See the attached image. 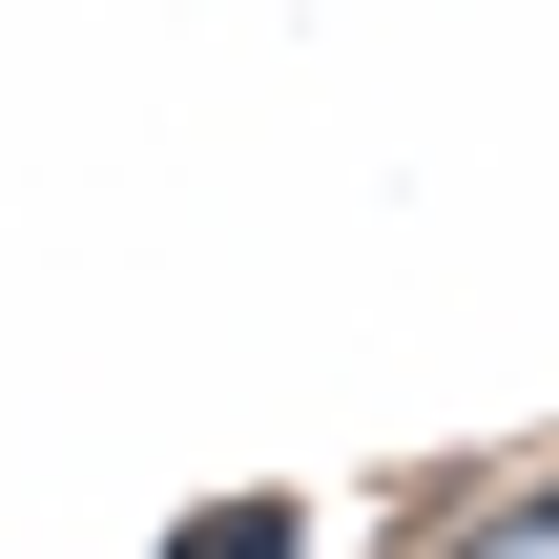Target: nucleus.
<instances>
[{
    "mask_svg": "<svg viewBox=\"0 0 559 559\" xmlns=\"http://www.w3.org/2000/svg\"><path fill=\"white\" fill-rule=\"evenodd\" d=\"M166 559H290V498H207V519H187Z\"/></svg>",
    "mask_w": 559,
    "mask_h": 559,
    "instance_id": "obj_1",
    "label": "nucleus"
}]
</instances>
